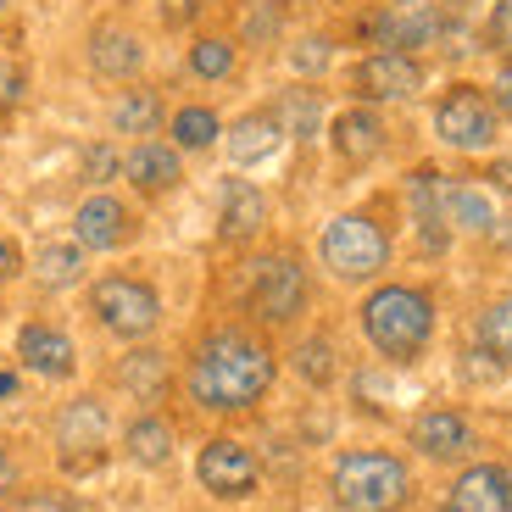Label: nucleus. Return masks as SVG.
Returning a JSON list of instances; mask_svg holds the SVG:
<instances>
[{
  "instance_id": "obj_12",
  "label": "nucleus",
  "mask_w": 512,
  "mask_h": 512,
  "mask_svg": "<svg viewBox=\"0 0 512 512\" xmlns=\"http://www.w3.org/2000/svg\"><path fill=\"white\" fill-rule=\"evenodd\" d=\"M73 240L90 256L128 251V245L140 240V212H134L117 190H90L73 206Z\"/></svg>"
},
{
  "instance_id": "obj_18",
  "label": "nucleus",
  "mask_w": 512,
  "mask_h": 512,
  "mask_svg": "<svg viewBox=\"0 0 512 512\" xmlns=\"http://www.w3.org/2000/svg\"><path fill=\"white\" fill-rule=\"evenodd\" d=\"M284 145L290 140H284V128H279V117H273L268 101L245 106V112H234L229 123H223V156H229L234 173H251V167L273 162Z\"/></svg>"
},
{
  "instance_id": "obj_25",
  "label": "nucleus",
  "mask_w": 512,
  "mask_h": 512,
  "mask_svg": "<svg viewBox=\"0 0 512 512\" xmlns=\"http://www.w3.org/2000/svg\"><path fill=\"white\" fill-rule=\"evenodd\" d=\"M229 34L240 39V51H251V56L284 51V39H290V12H284L279 0H240Z\"/></svg>"
},
{
  "instance_id": "obj_43",
  "label": "nucleus",
  "mask_w": 512,
  "mask_h": 512,
  "mask_svg": "<svg viewBox=\"0 0 512 512\" xmlns=\"http://www.w3.org/2000/svg\"><path fill=\"white\" fill-rule=\"evenodd\" d=\"M384 6H440V0H384Z\"/></svg>"
},
{
  "instance_id": "obj_3",
  "label": "nucleus",
  "mask_w": 512,
  "mask_h": 512,
  "mask_svg": "<svg viewBox=\"0 0 512 512\" xmlns=\"http://www.w3.org/2000/svg\"><path fill=\"white\" fill-rule=\"evenodd\" d=\"M240 307L256 329H290L312 307V268L295 245H262L240 262Z\"/></svg>"
},
{
  "instance_id": "obj_13",
  "label": "nucleus",
  "mask_w": 512,
  "mask_h": 512,
  "mask_svg": "<svg viewBox=\"0 0 512 512\" xmlns=\"http://www.w3.org/2000/svg\"><path fill=\"white\" fill-rule=\"evenodd\" d=\"M195 479H201L206 496L218 501H251L262 490V462H256V451L245 440L212 435L201 446V457H195Z\"/></svg>"
},
{
  "instance_id": "obj_23",
  "label": "nucleus",
  "mask_w": 512,
  "mask_h": 512,
  "mask_svg": "<svg viewBox=\"0 0 512 512\" xmlns=\"http://www.w3.org/2000/svg\"><path fill=\"white\" fill-rule=\"evenodd\" d=\"M245 67V51H240V39L229 34V28H195L190 45H184V73L195 78V84H234Z\"/></svg>"
},
{
  "instance_id": "obj_16",
  "label": "nucleus",
  "mask_w": 512,
  "mask_h": 512,
  "mask_svg": "<svg viewBox=\"0 0 512 512\" xmlns=\"http://www.w3.org/2000/svg\"><path fill=\"white\" fill-rule=\"evenodd\" d=\"M106 435H112V418H106V401L95 396H73L62 412H56V451L73 474L95 468L106 457Z\"/></svg>"
},
{
  "instance_id": "obj_29",
  "label": "nucleus",
  "mask_w": 512,
  "mask_h": 512,
  "mask_svg": "<svg viewBox=\"0 0 512 512\" xmlns=\"http://www.w3.org/2000/svg\"><path fill=\"white\" fill-rule=\"evenodd\" d=\"M474 346L479 357H490V368H512V295H490L474 312Z\"/></svg>"
},
{
  "instance_id": "obj_8",
  "label": "nucleus",
  "mask_w": 512,
  "mask_h": 512,
  "mask_svg": "<svg viewBox=\"0 0 512 512\" xmlns=\"http://www.w3.org/2000/svg\"><path fill=\"white\" fill-rule=\"evenodd\" d=\"M429 90V56L407 51H357L346 62V95L368 106H407Z\"/></svg>"
},
{
  "instance_id": "obj_41",
  "label": "nucleus",
  "mask_w": 512,
  "mask_h": 512,
  "mask_svg": "<svg viewBox=\"0 0 512 512\" xmlns=\"http://www.w3.org/2000/svg\"><path fill=\"white\" fill-rule=\"evenodd\" d=\"M0 396H17V373H0Z\"/></svg>"
},
{
  "instance_id": "obj_38",
  "label": "nucleus",
  "mask_w": 512,
  "mask_h": 512,
  "mask_svg": "<svg viewBox=\"0 0 512 512\" xmlns=\"http://www.w3.org/2000/svg\"><path fill=\"white\" fill-rule=\"evenodd\" d=\"M23 84H28L23 67H17V62H0V117L17 112V101H23Z\"/></svg>"
},
{
  "instance_id": "obj_14",
  "label": "nucleus",
  "mask_w": 512,
  "mask_h": 512,
  "mask_svg": "<svg viewBox=\"0 0 512 512\" xmlns=\"http://www.w3.org/2000/svg\"><path fill=\"white\" fill-rule=\"evenodd\" d=\"M184 179H190V156L167 140V134L123 145V184L140 201H167L173 190H184Z\"/></svg>"
},
{
  "instance_id": "obj_33",
  "label": "nucleus",
  "mask_w": 512,
  "mask_h": 512,
  "mask_svg": "<svg viewBox=\"0 0 512 512\" xmlns=\"http://www.w3.org/2000/svg\"><path fill=\"white\" fill-rule=\"evenodd\" d=\"M78 179L90 184V190H112L117 179H123V140H90L84 145V156H78Z\"/></svg>"
},
{
  "instance_id": "obj_35",
  "label": "nucleus",
  "mask_w": 512,
  "mask_h": 512,
  "mask_svg": "<svg viewBox=\"0 0 512 512\" xmlns=\"http://www.w3.org/2000/svg\"><path fill=\"white\" fill-rule=\"evenodd\" d=\"M12 512H78V501L67 490H17Z\"/></svg>"
},
{
  "instance_id": "obj_7",
  "label": "nucleus",
  "mask_w": 512,
  "mask_h": 512,
  "mask_svg": "<svg viewBox=\"0 0 512 512\" xmlns=\"http://www.w3.org/2000/svg\"><path fill=\"white\" fill-rule=\"evenodd\" d=\"M90 318L101 323L112 340L140 346V340L156 334V323H162V295H156V284L140 279V273H101V279L90 284Z\"/></svg>"
},
{
  "instance_id": "obj_21",
  "label": "nucleus",
  "mask_w": 512,
  "mask_h": 512,
  "mask_svg": "<svg viewBox=\"0 0 512 512\" xmlns=\"http://www.w3.org/2000/svg\"><path fill=\"white\" fill-rule=\"evenodd\" d=\"M440 512H512V468L507 462H468L451 479Z\"/></svg>"
},
{
  "instance_id": "obj_31",
  "label": "nucleus",
  "mask_w": 512,
  "mask_h": 512,
  "mask_svg": "<svg viewBox=\"0 0 512 512\" xmlns=\"http://www.w3.org/2000/svg\"><path fill=\"white\" fill-rule=\"evenodd\" d=\"M117 384H123V390H134V401H156L167 390V357L140 340V346L117 362Z\"/></svg>"
},
{
  "instance_id": "obj_17",
  "label": "nucleus",
  "mask_w": 512,
  "mask_h": 512,
  "mask_svg": "<svg viewBox=\"0 0 512 512\" xmlns=\"http://www.w3.org/2000/svg\"><path fill=\"white\" fill-rule=\"evenodd\" d=\"M167 112H173V101H167L162 84H151V78H134V84H117L112 106H106V128H112V140L134 145V140H151V134H162V128H167Z\"/></svg>"
},
{
  "instance_id": "obj_11",
  "label": "nucleus",
  "mask_w": 512,
  "mask_h": 512,
  "mask_svg": "<svg viewBox=\"0 0 512 512\" xmlns=\"http://www.w3.org/2000/svg\"><path fill=\"white\" fill-rule=\"evenodd\" d=\"M329 151L340 167H351V173H362V167H373L384 151H390V112L384 106H368V101H346L340 112H329Z\"/></svg>"
},
{
  "instance_id": "obj_15",
  "label": "nucleus",
  "mask_w": 512,
  "mask_h": 512,
  "mask_svg": "<svg viewBox=\"0 0 512 512\" xmlns=\"http://www.w3.org/2000/svg\"><path fill=\"white\" fill-rule=\"evenodd\" d=\"M273 223V201L268 190L245 173H229L218 190V245L223 251H251Z\"/></svg>"
},
{
  "instance_id": "obj_6",
  "label": "nucleus",
  "mask_w": 512,
  "mask_h": 512,
  "mask_svg": "<svg viewBox=\"0 0 512 512\" xmlns=\"http://www.w3.org/2000/svg\"><path fill=\"white\" fill-rule=\"evenodd\" d=\"M329 496L340 512H401L412 496V468L384 446H351L329 468Z\"/></svg>"
},
{
  "instance_id": "obj_1",
  "label": "nucleus",
  "mask_w": 512,
  "mask_h": 512,
  "mask_svg": "<svg viewBox=\"0 0 512 512\" xmlns=\"http://www.w3.org/2000/svg\"><path fill=\"white\" fill-rule=\"evenodd\" d=\"M273 379H279V357L256 329L223 323V329L201 334V346L184 362V396L212 418H234L268 401Z\"/></svg>"
},
{
  "instance_id": "obj_42",
  "label": "nucleus",
  "mask_w": 512,
  "mask_h": 512,
  "mask_svg": "<svg viewBox=\"0 0 512 512\" xmlns=\"http://www.w3.org/2000/svg\"><path fill=\"white\" fill-rule=\"evenodd\" d=\"M284 12H301V6H323V0H279Z\"/></svg>"
},
{
  "instance_id": "obj_24",
  "label": "nucleus",
  "mask_w": 512,
  "mask_h": 512,
  "mask_svg": "<svg viewBox=\"0 0 512 512\" xmlns=\"http://www.w3.org/2000/svg\"><path fill=\"white\" fill-rule=\"evenodd\" d=\"M17 362L39 379H73L78 373V351L56 323H23L17 334Z\"/></svg>"
},
{
  "instance_id": "obj_5",
  "label": "nucleus",
  "mask_w": 512,
  "mask_h": 512,
  "mask_svg": "<svg viewBox=\"0 0 512 512\" xmlns=\"http://www.w3.org/2000/svg\"><path fill=\"white\" fill-rule=\"evenodd\" d=\"M429 134H435L440 151L485 162V156H496L507 145V117L496 112V101H490V90L479 78H451L446 90H435V101H429Z\"/></svg>"
},
{
  "instance_id": "obj_34",
  "label": "nucleus",
  "mask_w": 512,
  "mask_h": 512,
  "mask_svg": "<svg viewBox=\"0 0 512 512\" xmlns=\"http://www.w3.org/2000/svg\"><path fill=\"white\" fill-rule=\"evenodd\" d=\"M485 51L490 56H512V0H490V12H485Z\"/></svg>"
},
{
  "instance_id": "obj_20",
  "label": "nucleus",
  "mask_w": 512,
  "mask_h": 512,
  "mask_svg": "<svg viewBox=\"0 0 512 512\" xmlns=\"http://www.w3.org/2000/svg\"><path fill=\"white\" fill-rule=\"evenodd\" d=\"M407 446L418 451L423 462H462L474 451V423L462 418L457 407H423L418 418L407 423Z\"/></svg>"
},
{
  "instance_id": "obj_9",
  "label": "nucleus",
  "mask_w": 512,
  "mask_h": 512,
  "mask_svg": "<svg viewBox=\"0 0 512 512\" xmlns=\"http://www.w3.org/2000/svg\"><path fill=\"white\" fill-rule=\"evenodd\" d=\"M401 206H407L412 240H418V256H446L451 251V223H446V173L435 162H418L401 173Z\"/></svg>"
},
{
  "instance_id": "obj_27",
  "label": "nucleus",
  "mask_w": 512,
  "mask_h": 512,
  "mask_svg": "<svg viewBox=\"0 0 512 512\" xmlns=\"http://www.w3.org/2000/svg\"><path fill=\"white\" fill-rule=\"evenodd\" d=\"M167 140L179 145L184 156H206L223 145V112L212 101H179L173 112H167Z\"/></svg>"
},
{
  "instance_id": "obj_32",
  "label": "nucleus",
  "mask_w": 512,
  "mask_h": 512,
  "mask_svg": "<svg viewBox=\"0 0 512 512\" xmlns=\"http://www.w3.org/2000/svg\"><path fill=\"white\" fill-rule=\"evenodd\" d=\"M290 368L301 373V379H307L312 390H329L334 373H340V362H334V340H329V334H307V340H295Z\"/></svg>"
},
{
  "instance_id": "obj_19",
  "label": "nucleus",
  "mask_w": 512,
  "mask_h": 512,
  "mask_svg": "<svg viewBox=\"0 0 512 512\" xmlns=\"http://www.w3.org/2000/svg\"><path fill=\"white\" fill-rule=\"evenodd\" d=\"M273 117H279L284 140L295 145V151H312V145L329 134V95L318 90V84H307V78H290V84H279V90L268 95Z\"/></svg>"
},
{
  "instance_id": "obj_28",
  "label": "nucleus",
  "mask_w": 512,
  "mask_h": 512,
  "mask_svg": "<svg viewBox=\"0 0 512 512\" xmlns=\"http://www.w3.org/2000/svg\"><path fill=\"white\" fill-rule=\"evenodd\" d=\"M123 457L134 468H167L173 462V423L162 412H140V418L123 429Z\"/></svg>"
},
{
  "instance_id": "obj_4",
  "label": "nucleus",
  "mask_w": 512,
  "mask_h": 512,
  "mask_svg": "<svg viewBox=\"0 0 512 512\" xmlns=\"http://www.w3.org/2000/svg\"><path fill=\"white\" fill-rule=\"evenodd\" d=\"M396 262V234L373 206L334 212L318 229V268L340 284H379Z\"/></svg>"
},
{
  "instance_id": "obj_44",
  "label": "nucleus",
  "mask_w": 512,
  "mask_h": 512,
  "mask_svg": "<svg viewBox=\"0 0 512 512\" xmlns=\"http://www.w3.org/2000/svg\"><path fill=\"white\" fill-rule=\"evenodd\" d=\"M6 12H12V0H0V17H6Z\"/></svg>"
},
{
  "instance_id": "obj_10",
  "label": "nucleus",
  "mask_w": 512,
  "mask_h": 512,
  "mask_svg": "<svg viewBox=\"0 0 512 512\" xmlns=\"http://www.w3.org/2000/svg\"><path fill=\"white\" fill-rule=\"evenodd\" d=\"M84 62H90V73L101 78V84H134V78H145V67H151V45H145V34L134 23L101 17V23H90V34H84Z\"/></svg>"
},
{
  "instance_id": "obj_40",
  "label": "nucleus",
  "mask_w": 512,
  "mask_h": 512,
  "mask_svg": "<svg viewBox=\"0 0 512 512\" xmlns=\"http://www.w3.org/2000/svg\"><path fill=\"white\" fill-rule=\"evenodd\" d=\"M12 273H17V245L6 240V234H0V284L12 279Z\"/></svg>"
},
{
  "instance_id": "obj_36",
  "label": "nucleus",
  "mask_w": 512,
  "mask_h": 512,
  "mask_svg": "<svg viewBox=\"0 0 512 512\" xmlns=\"http://www.w3.org/2000/svg\"><path fill=\"white\" fill-rule=\"evenodd\" d=\"M474 179L485 184L490 195H507V201H512V151H496V156H485V167H479Z\"/></svg>"
},
{
  "instance_id": "obj_39",
  "label": "nucleus",
  "mask_w": 512,
  "mask_h": 512,
  "mask_svg": "<svg viewBox=\"0 0 512 512\" xmlns=\"http://www.w3.org/2000/svg\"><path fill=\"white\" fill-rule=\"evenodd\" d=\"M17 490V462H12V451L0 446V496H12Z\"/></svg>"
},
{
  "instance_id": "obj_37",
  "label": "nucleus",
  "mask_w": 512,
  "mask_h": 512,
  "mask_svg": "<svg viewBox=\"0 0 512 512\" xmlns=\"http://www.w3.org/2000/svg\"><path fill=\"white\" fill-rule=\"evenodd\" d=\"M485 90H490L496 112L507 117V128H512V56H496V67H490V78H485Z\"/></svg>"
},
{
  "instance_id": "obj_26",
  "label": "nucleus",
  "mask_w": 512,
  "mask_h": 512,
  "mask_svg": "<svg viewBox=\"0 0 512 512\" xmlns=\"http://www.w3.org/2000/svg\"><path fill=\"white\" fill-rule=\"evenodd\" d=\"M340 51H346V39L334 34V28H301V34L284 39V67H290V78H307V84H323V78L334 73V62H340Z\"/></svg>"
},
{
  "instance_id": "obj_30",
  "label": "nucleus",
  "mask_w": 512,
  "mask_h": 512,
  "mask_svg": "<svg viewBox=\"0 0 512 512\" xmlns=\"http://www.w3.org/2000/svg\"><path fill=\"white\" fill-rule=\"evenodd\" d=\"M84 268H90V251H84V245L78 240H51L34 262V279L45 284V290H73V284H84Z\"/></svg>"
},
{
  "instance_id": "obj_22",
  "label": "nucleus",
  "mask_w": 512,
  "mask_h": 512,
  "mask_svg": "<svg viewBox=\"0 0 512 512\" xmlns=\"http://www.w3.org/2000/svg\"><path fill=\"white\" fill-rule=\"evenodd\" d=\"M446 223L457 240H490L501 223V195H490L479 179H468V173H446Z\"/></svg>"
},
{
  "instance_id": "obj_2",
  "label": "nucleus",
  "mask_w": 512,
  "mask_h": 512,
  "mask_svg": "<svg viewBox=\"0 0 512 512\" xmlns=\"http://www.w3.org/2000/svg\"><path fill=\"white\" fill-rule=\"evenodd\" d=\"M435 290L412 279H379L368 295L357 301V329L373 346V357H384L390 368H412L435 340Z\"/></svg>"
}]
</instances>
